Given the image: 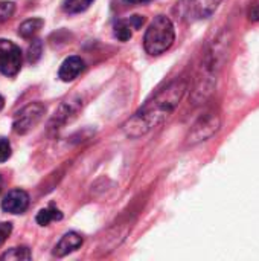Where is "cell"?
Masks as SVG:
<instances>
[{
  "instance_id": "cell-21",
  "label": "cell",
  "mask_w": 259,
  "mask_h": 261,
  "mask_svg": "<svg viewBox=\"0 0 259 261\" xmlns=\"http://www.w3.org/2000/svg\"><path fill=\"white\" fill-rule=\"evenodd\" d=\"M130 23H131V26L134 29H139L145 23V17H142V15H133V17H130Z\"/></svg>"
},
{
  "instance_id": "cell-22",
  "label": "cell",
  "mask_w": 259,
  "mask_h": 261,
  "mask_svg": "<svg viewBox=\"0 0 259 261\" xmlns=\"http://www.w3.org/2000/svg\"><path fill=\"white\" fill-rule=\"evenodd\" d=\"M124 2H127L130 5H140V3H150L153 0H124Z\"/></svg>"
},
{
  "instance_id": "cell-16",
  "label": "cell",
  "mask_w": 259,
  "mask_h": 261,
  "mask_svg": "<svg viewBox=\"0 0 259 261\" xmlns=\"http://www.w3.org/2000/svg\"><path fill=\"white\" fill-rule=\"evenodd\" d=\"M14 11H15V5L12 2H0V23L11 18Z\"/></svg>"
},
{
  "instance_id": "cell-10",
  "label": "cell",
  "mask_w": 259,
  "mask_h": 261,
  "mask_svg": "<svg viewBox=\"0 0 259 261\" xmlns=\"http://www.w3.org/2000/svg\"><path fill=\"white\" fill-rule=\"evenodd\" d=\"M81 245H82V237L79 234H76V232H67L66 236L61 237V240L55 246L53 254L56 257H64V255L76 251L78 248H81Z\"/></svg>"
},
{
  "instance_id": "cell-6",
  "label": "cell",
  "mask_w": 259,
  "mask_h": 261,
  "mask_svg": "<svg viewBox=\"0 0 259 261\" xmlns=\"http://www.w3.org/2000/svg\"><path fill=\"white\" fill-rule=\"evenodd\" d=\"M21 67V50L20 47L9 41L0 40V72L6 76H14Z\"/></svg>"
},
{
  "instance_id": "cell-1",
  "label": "cell",
  "mask_w": 259,
  "mask_h": 261,
  "mask_svg": "<svg viewBox=\"0 0 259 261\" xmlns=\"http://www.w3.org/2000/svg\"><path fill=\"white\" fill-rule=\"evenodd\" d=\"M188 78L179 76L162 90H159L133 118L125 122L124 132L127 133V136L140 138L156 127L162 125L179 107L188 90Z\"/></svg>"
},
{
  "instance_id": "cell-14",
  "label": "cell",
  "mask_w": 259,
  "mask_h": 261,
  "mask_svg": "<svg viewBox=\"0 0 259 261\" xmlns=\"http://www.w3.org/2000/svg\"><path fill=\"white\" fill-rule=\"evenodd\" d=\"M95 0H64V11L69 14H78L85 11Z\"/></svg>"
},
{
  "instance_id": "cell-17",
  "label": "cell",
  "mask_w": 259,
  "mask_h": 261,
  "mask_svg": "<svg viewBox=\"0 0 259 261\" xmlns=\"http://www.w3.org/2000/svg\"><path fill=\"white\" fill-rule=\"evenodd\" d=\"M40 57H41V43L38 40H34L27 49V60L29 63H35Z\"/></svg>"
},
{
  "instance_id": "cell-4",
  "label": "cell",
  "mask_w": 259,
  "mask_h": 261,
  "mask_svg": "<svg viewBox=\"0 0 259 261\" xmlns=\"http://www.w3.org/2000/svg\"><path fill=\"white\" fill-rule=\"evenodd\" d=\"M220 127H221V118H220L218 112H215V110L206 112L192 125V128L188 135V144L195 145L203 141H208L220 130Z\"/></svg>"
},
{
  "instance_id": "cell-7",
  "label": "cell",
  "mask_w": 259,
  "mask_h": 261,
  "mask_svg": "<svg viewBox=\"0 0 259 261\" xmlns=\"http://www.w3.org/2000/svg\"><path fill=\"white\" fill-rule=\"evenodd\" d=\"M221 0H182V9L189 20H203L211 17Z\"/></svg>"
},
{
  "instance_id": "cell-5",
  "label": "cell",
  "mask_w": 259,
  "mask_h": 261,
  "mask_svg": "<svg viewBox=\"0 0 259 261\" xmlns=\"http://www.w3.org/2000/svg\"><path fill=\"white\" fill-rule=\"evenodd\" d=\"M46 112V107L40 102H32L29 106H26L24 109H21L17 116L14 118V132L17 135H24L29 130H32L43 118Z\"/></svg>"
},
{
  "instance_id": "cell-20",
  "label": "cell",
  "mask_w": 259,
  "mask_h": 261,
  "mask_svg": "<svg viewBox=\"0 0 259 261\" xmlns=\"http://www.w3.org/2000/svg\"><path fill=\"white\" fill-rule=\"evenodd\" d=\"M11 232H12V225L8 223V222H2L0 223V246L8 240Z\"/></svg>"
},
{
  "instance_id": "cell-9",
  "label": "cell",
  "mask_w": 259,
  "mask_h": 261,
  "mask_svg": "<svg viewBox=\"0 0 259 261\" xmlns=\"http://www.w3.org/2000/svg\"><path fill=\"white\" fill-rule=\"evenodd\" d=\"M85 67V63L82 58L79 57H69L64 60V63L61 64L60 67V72H58V76L63 80V81H73Z\"/></svg>"
},
{
  "instance_id": "cell-11",
  "label": "cell",
  "mask_w": 259,
  "mask_h": 261,
  "mask_svg": "<svg viewBox=\"0 0 259 261\" xmlns=\"http://www.w3.org/2000/svg\"><path fill=\"white\" fill-rule=\"evenodd\" d=\"M44 21L43 18H29L26 21H23L18 28V35L23 38H32L37 35V32L43 28Z\"/></svg>"
},
{
  "instance_id": "cell-24",
  "label": "cell",
  "mask_w": 259,
  "mask_h": 261,
  "mask_svg": "<svg viewBox=\"0 0 259 261\" xmlns=\"http://www.w3.org/2000/svg\"><path fill=\"white\" fill-rule=\"evenodd\" d=\"M2 184H3V182H2V177H0V191H2Z\"/></svg>"
},
{
  "instance_id": "cell-23",
  "label": "cell",
  "mask_w": 259,
  "mask_h": 261,
  "mask_svg": "<svg viewBox=\"0 0 259 261\" xmlns=\"http://www.w3.org/2000/svg\"><path fill=\"white\" fill-rule=\"evenodd\" d=\"M3 106H5V99H3V96L0 95V110L3 109Z\"/></svg>"
},
{
  "instance_id": "cell-13",
  "label": "cell",
  "mask_w": 259,
  "mask_h": 261,
  "mask_svg": "<svg viewBox=\"0 0 259 261\" xmlns=\"http://www.w3.org/2000/svg\"><path fill=\"white\" fill-rule=\"evenodd\" d=\"M131 29H134L130 23V20H119L114 24V35L121 40V41H128L133 35Z\"/></svg>"
},
{
  "instance_id": "cell-3",
  "label": "cell",
  "mask_w": 259,
  "mask_h": 261,
  "mask_svg": "<svg viewBox=\"0 0 259 261\" xmlns=\"http://www.w3.org/2000/svg\"><path fill=\"white\" fill-rule=\"evenodd\" d=\"M176 40V29L166 15H157L148 26L143 37V47L150 55L166 52Z\"/></svg>"
},
{
  "instance_id": "cell-18",
  "label": "cell",
  "mask_w": 259,
  "mask_h": 261,
  "mask_svg": "<svg viewBox=\"0 0 259 261\" xmlns=\"http://www.w3.org/2000/svg\"><path fill=\"white\" fill-rule=\"evenodd\" d=\"M11 158V144L8 139L0 138V164L6 162Z\"/></svg>"
},
{
  "instance_id": "cell-8",
  "label": "cell",
  "mask_w": 259,
  "mask_h": 261,
  "mask_svg": "<svg viewBox=\"0 0 259 261\" xmlns=\"http://www.w3.org/2000/svg\"><path fill=\"white\" fill-rule=\"evenodd\" d=\"M29 206V196L23 190L9 191L2 200V210L9 214H21Z\"/></svg>"
},
{
  "instance_id": "cell-15",
  "label": "cell",
  "mask_w": 259,
  "mask_h": 261,
  "mask_svg": "<svg viewBox=\"0 0 259 261\" xmlns=\"http://www.w3.org/2000/svg\"><path fill=\"white\" fill-rule=\"evenodd\" d=\"M31 258L32 254L27 248H14L0 257V260H31Z\"/></svg>"
},
{
  "instance_id": "cell-19",
  "label": "cell",
  "mask_w": 259,
  "mask_h": 261,
  "mask_svg": "<svg viewBox=\"0 0 259 261\" xmlns=\"http://www.w3.org/2000/svg\"><path fill=\"white\" fill-rule=\"evenodd\" d=\"M247 17H249L250 21H259V0H253V2L249 5Z\"/></svg>"
},
{
  "instance_id": "cell-2",
  "label": "cell",
  "mask_w": 259,
  "mask_h": 261,
  "mask_svg": "<svg viewBox=\"0 0 259 261\" xmlns=\"http://www.w3.org/2000/svg\"><path fill=\"white\" fill-rule=\"evenodd\" d=\"M226 41L227 40L217 38V41H214V44L206 52L205 60L200 67V72L195 78L194 90H192L194 104H200V102L206 101L211 96V93L214 92L218 73L221 72L224 60H226V46H227Z\"/></svg>"
},
{
  "instance_id": "cell-12",
  "label": "cell",
  "mask_w": 259,
  "mask_h": 261,
  "mask_svg": "<svg viewBox=\"0 0 259 261\" xmlns=\"http://www.w3.org/2000/svg\"><path fill=\"white\" fill-rule=\"evenodd\" d=\"M63 219V214L56 210V208H44L41 210L38 214H37V223L41 225V226H47L49 223L52 222H56V220H61Z\"/></svg>"
}]
</instances>
